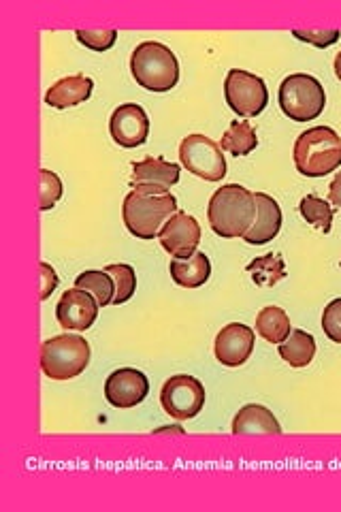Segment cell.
Wrapping results in <instances>:
<instances>
[{"instance_id": "21", "label": "cell", "mask_w": 341, "mask_h": 512, "mask_svg": "<svg viewBox=\"0 0 341 512\" xmlns=\"http://www.w3.org/2000/svg\"><path fill=\"white\" fill-rule=\"evenodd\" d=\"M256 333L269 344H282L292 333L288 314L278 306L263 308L256 316Z\"/></svg>"}, {"instance_id": "28", "label": "cell", "mask_w": 341, "mask_h": 512, "mask_svg": "<svg viewBox=\"0 0 341 512\" xmlns=\"http://www.w3.org/2000/svg\"><path fill=\"white\" fill-rule=\"evenodd\" d=\"M39 175H41V205L39 207L43 212H47V210H52V207L60 201L62 182H60L58 175L50 169H41Z\"/></svg>"}, {"instance_id": "7", "label": "cell", "mask_w": 341, "mask_h": 512, "mask_svg": "<svg viewBox=\"0 0 341 512\" xmlns=\"http://www.w3.org/2000/svg\"><path fill=\"white\" fill-rule=\"evenodd\" d=\"M226 103L239 118H256L269 105V90L258 75L231 69L224 79Z\"/></svg>"}, {"instance_id": "15", "label": "cell", "mask_w": 341, "mask_h": 512, "mask_svg": "<svg viewBox=\"0 0 341 512\" xmlns=\"http://www.w3.org/2000/svg\"><path fill=\"white\" fill-rule=\"evenodd\" d=\"M254 201H256V220L252 224V229L248 231V235L243 239H246V244H250V246H263L280 233L282 210H280L278 201L265 195V192H256Z\"/></svg>"}, {"instance_id": "23", "label": "cell", "mask_w": 341, "mask_h": 512, "mask_svg": "<svg viewBox=\"0 0 341 512\" xmlns=\"http://www.w3.org/2000/svg\"><path fill=\"white\" fill-rule=\"evenodd\" d=\"M75 288L88 291L96 301H99L101 308L109 306V303L116 299V282H113L107 271H84V274L77 276Z\"/></svg>"}, {"instance_id": "24", "label": "cell", "mask_w": 341, "mask_h": 512, "mask_svg": "<svg viewBox=\"0 0 341 512\" xmlns=\"http://www.w3.org/2000/svg\"><path fill=\"white\" fill-rule=\"evenodd\" d=\"M248 274L252 276L256 286L269 288L286 278V267L280 254H265V256H258V259H254L248 265Z\"/></svg>"}, {"instance_id": "20", "label": "cell", "mask_w": 341, "mask_h": 512, "mask_svg": "<svg viewBox=\"0 0 341 512\" xmlns=\"http://www.w3.org/2000/svg\"><path fill=\"white\" fill-rule=\"evenodd\" d=\"M314 355H316L314 335L305 333L301 329L292 331L288 338L280 344V357L290 367H307L314 361Z\"/></svg>"}, {"instance_id": "25", "label": "cell", "mask_w": 341, "mask_h": 512, "mask_svg": "<svg viewBox=\"0 0 341 512\" xmlns=\"http://www.w3.org/2000/svg\"><path fill=\"white\" fill-rule=\"evenodd\" d=\"M299 212L307 222L314 224V227H318L320 231H324V233L331 231V227H333V207H331L329 201H324L316 195H307L299 203Z\"/></svg>"}, {"instance_id": "9", "label": "cell", "mask_w": 341, "mask_h": 512, "mask_svg": "<svg viewBox=\"0 0 341 512\" xmlns=\"http://www.w3.org/2000/svg\"><path fill=\"white\" fill-rule=\"evenodd\" d=\"M160 404L175 421H188L205 406V387L188 374L171 376L160 391Z\"/></svg>"}, {"instance_id": "14", "label": "cell", "mask_w": 341, "mask_h": 512, "mask_svg": "<svg viewBox=\"0 0 341 512\" xmlns=\"http://www.w3.org/2000/svg\"><path fill=\"white\" fill-rule=\"evenodd\" d=\"M216 359L226 367L246 363L254 350V331L248 325H226L216 338Z\"/></svg>"}, {"instance_id": "6", "label": "cell", "mask_w": 341, "mask_h": 512, "mask_svg": "<svg viewBox=\"0 0 341 512\" xmlns=\"http://www.w3.org/2000/svg\"><path fill=\"white\" fill-rule=\"evenodd\" d=\"M278 101L282 111L290 120L310 122V120H316L324 111V105H327V94H324V88L316 77L295 73V75H288L282 82Z\"/></svg>"}, {"instance_id": "34", "label": "cell", "mask_w": 341, "mask_h": 512, "mask_svg": "<svg viewBox=\"0 0 341 512\" xmlns=\"http://www.w3.org/2000/svg\"><path fill=\"white\" fill-rule=\"evenodd\" d=\"M339 265H341V263H339Z\"/></svg>"}, {"instance_id": "18", "label": "cell", "mask_w": 341, "mask_h": 512, "mask_svg": "<svg viewBox=\"0 0 341 512\" xmlns=\"http://www.w3.org/2000/svg\"><path fill=\"white\" fill-rule=\"evenodd\" d=\"M94 82L86 75H71L45 92V103L54 109H69L90 99Z\"/></svg>"}, {"instance_id": "19", "label": "cell", "mask_w": 341, "mask_h": 512, "mask_svg": "<svg viewBox=\"0 0 341 512\" xmlns=\"http://www.w3.org/2000/svg\"><path fill=\"white\" fill-rule=\"evenodd\" d=\"M169 271L173 282L182 288H199L211 276V263L205 252H194L188 259H173Z\"/></svg>"}, {"instance_id": "30", "label": "cell", "mask_w": 341, "mask_h": 512, "mask_svg": "<svg viewBox=\"0 0 341 512\" xmlns=\"http://www.w3.org/2000/svg\"><path fill=\"white\" fill-rule=\"evenodd\" d=\"M324 335L335 344H341V299L331 301L322 314Z\"/></svg>"}, {"instance_id": "10", "label": "cell", "mask_w": 341, "mask_h": 512, "mask_svg": "<svg viewBox=\"0 0 341 512\" xmlns=\"http://www.w3.org/2000/svg\"><path fill=\"white\" fill-rule=\"evenodd\" d=\"M160 246L175 259H188L201 244V224L186 212L173 214L158 233Z\"/></svg>"}, {"instance_id": "31", "label": "cell", "mask_w": 341, "mask_h": 512, "mask_svg": "<svg viewBox=\"0 0 341 512\" xmlns=\"http://www.w3.org/2000/svg\"><path fill=\"white\" fill-rule=\"evenodd\" d=\"M41 299H50V295L56 291L58 286V274L54 271V267L50 263H41Z\"/></svg>"}, {"instance_id": "33", "label": "cell", "mask_w": 341, "mask_h": 512, "mask_svg": "<svg viewBox=\"0 0 341 512\" xmlns=\"http://www.w3.org/2000/svg\"><path fill=\"white\" fill-rule=\"evenodd\" d=\"M335 75H337V79L341 82V52L335 58Z\"/></svg>"}, {"instance_id": "26", "label": "cell", "mask_w": 341, "mask_h": 512, "mask_svg": "<svg viewBox=\"0 0 341 512\" xmlns=\"http://www.w3.org/2000/svg\"><path fill=\"white\" fill-rule=\"evenodd\" d=\"M105 271L113 278V282H116V299H113V303H116V306H122V303H126L137 291L135 269L124 263H113V265H107Z\"/></svg>"}, {"instance_id": "27", "label": "cell", "mask_w": 341, "mask_h": 512, "mask_svg": "<svg viewBox=\"0 0 341 512\" xmlns=\"http://www.w3.org/2000/svg\"><path fill=\"white\" fill-rule=\"evenodd\" d=\"M77 41L81 45L90 47V50L94 52H107L113 47V43H116L118 39V30L116 28H109V30H77Z\"/></svg>"}, {"instance_id": "16", "label": "cell", "mask_w": 341, "mask_h": 512, "mask_svg": "<svg viewBox=\"0 0 341 512\" xmlns=\"http://www.w3.org/2000/svg\"><path fill=\"white\" fill-rule=\"evenodd\" d=\"M180 182V165L167 163L165 158H145L141 163L133 165V178L131 186H152V188H162L169 190Z\"/></svg>"}, {"instance_id": "4", "label": "cell", "mask_w": 341, "mask_h": 512, "mask_svg": "<svg viewBox=\"0 0 341 512\" xmlns=\"http://www.w3.org/2000/svg\"><path fill=\"white\" fill-rule=\"evenodd\" d=\"M131 73L135 82L150 92H169L180 82V64L167 45L145 41L131 56Z\"/></svg>"}, {"instance_id": "32", "label": "cell", "mask_w": 341, "mask_h": 512, "mask_svg": "<svg viewBox=\"0 0 341 512\" xmlns=\"http://www.w3.org/2000/svg\"><path fill=\"white\" fill-rule=\"evenodd\" d=\"M329 201L341 210V173H337L329 186Z\"/></svg>"}, {"instance_id": "3", "label": "cell", "mask_w": 341, "mask_h": 512, "mask_svg": "<svg viewBox=\"0 0 341 512\" xmlns=\"http://www.w3.org/2000/svg\"><path fill=\"white\" fill-rule=\"evenodd\" d=\"M295 165L307 178H324L341 167V137L329 126H314L295 143Z\"/></svg>"}, {"instance_id": "17", "label": "cell", "mask_w": 341, "mask_h": 512, "mask_svg": "<svg viewBox=\"0 0 341 512\" xmlns=\"http://www.w3.org/2000/svg\"><path fill=\"white\" fill-rule=\"evenodd\" d=\"M235 436H280L282 427L273 412L265 406L250 404L243 406L233 419Z\"/></svg>"}, {"instance_id": "13", "label": "cell", "mask_w": 341, "mask_h": 512, "mask_svg": "<svg viewBox=\"0 0 341 512\" xmlns=\"http://www.w3.org/2000/svg\"><path fill=\"white\" fill-rule=\"evenodd\" d=\"M99 301H96L88 291L73 288L67 291L56 306V318L60 327L67 331H88L96 316H99Z\"/></svg>"}, {"instance_id": "11", "label": "cell", "mask_w": 341, "mask_h": 512, "mask_svg": "<svg viewBox=\"0 0 341 512\" xmlns=\"http://www.w3.org/2000/svg\"><path fill=\"white\" fill-rule=\"evenodd\" d=\"M109 133L118 146L131 150L139 148L148 141L150 135V118L145 109L137 103L120 105L109 120Z\"/></svg>"}, {"instance_id": "12", "label": "cell", "mask_w": 341, "mask_h": 512, "mask_svg": "<svg viewBox=\"0 0 341 512\" xmlns=\"http://www.w3.org/2000/svg\"><path fill=\"white\" fill-rule=\"evenodd\" d=\"M150 393V380L143 372L133 367H122L113 372L105 382V399L120 410H128L139 406Z\"/></svg>"}, {"instance_id": "8", "label": "cell", "mask_w": 341, "mask_h": 512, "mask_svg": "<svg viewBox=\"0 0 341 512\" xmlns=\"http://www.w3.org/2000/svg\"><path fill=\"white\" fill-rule=\"evenodd\" d=\"M182 165L205 182H220L226 175V160L220 143L205 135H188L180 143Z\"/></svg>"}, {"instance_id": "1", "label": "cell", "mask_w": 341, "mask_h": 512, "mask_svg": "<svg viewBox=\"0 0 341 512\" xmlns=\"http://www.w3.org/2000/svg\"><path fill=\"white\" fill-rule=\"evenodd\" d=\"M177 212L180 210H177V199L171 195V190L152 186L133 188L122 205L126 229L137 239L158 237L165 222Z\"/></svg>"}, {"instance_id": "5", "label": "cell", "mask_w": 341, "mask_h": 512, "mask_svg": "<svg viewBox=\"0 0 341 512\" xmlns=\"http://www.w3.org/2000/svg\"><path fill=\"white\" fill-rule=\"evenodd\" d=\"M90 344L81 335H58L41 344V370L52 380H71L86 372Z\"/></svg>"}, {"instance_id": "2", "label": "cell", "mask_w": 341, "mask_h": 512, "mask_svg": "<svg viewBox=\"0 0 341 512\" xmlns=\"http://www.w3.org/2000/svg\"><path fill=\"white\" fill-rule=\"evenodd\" d=\"M209 227L224 239L246 237L256 220L254 192L239 184H226L214 192L207 207Z\"/></svg>"}, {"instance_id": "29", "label": "cell", "mask_w": 341, "mask_h": 512, "mask_svg": "<svg viewBox=\"0 0 341 512\" xmlns=\"http://www.w3.org/2000/svg\"><path fill=\"white\" fill-rule=\"evenodd\" d=\"M292 37L299 41H305V43H312V45L320 47V50H324V47H331L333 43L339 41L341 30L339 28H331V30H299V28H295L292 30Z\"/></svg>"}, {"instance_id": "22", "label": "cell", "mask_w": 341, "mask_h": 512, "mask_svg": "<svg viewBox=\"0 0 341 512\" xmlns=\"http://www.w3.org/2000/svg\"><path fill=\"white\" fill-rule=\"evenodd\" d=\"M256 146H258L256 131L246 120H235L220 141V148L233 156H248L250 152L256 150Z\"/></svg>"}]
</instances>
